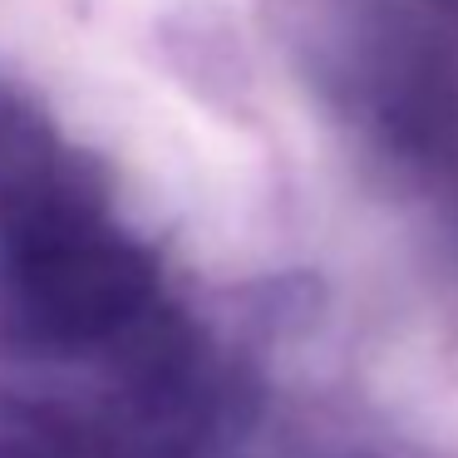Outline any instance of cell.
<instances>
[{
  "instance_id": "6da1fadb",
  "label": "cell",
  "mask_w": 458,
  "mask_h": 458,
  "mask_svg": "<svg viewBox=\"0 0 458 458\" xmlns=\"http://www.w3.org/2000/svg\"><path fill=\"white\" fill-rule=\"evenodd\" d=\"M15 286L50 340H99L148 306L153 271L143 251L89 217L15 247Z\"/></svg>"
}]
</instances>
